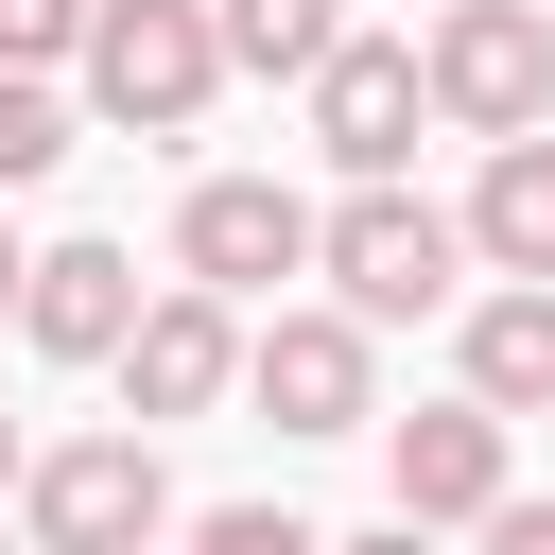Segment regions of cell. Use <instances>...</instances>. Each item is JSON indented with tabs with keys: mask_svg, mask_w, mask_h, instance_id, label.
<instances>
[{
	"mask_svg": "<svg viewBox=\"0 0 555 555\" xmlns=\"http://www.w3.org/2000/svg\"><path fill=\"white\" fill-rule=\"evenodd\" d=\"M104 364H121L139 434H156V416H208V399L243 382V330H225V295H139V330H121Z\"/></svg>",
	"mask_w": 555,
	"mask_h": 555,
	"instance_id": "7",
	"label": "cell"
},
{
	"mask_svg": "<svg viewBox=\"0 0 555 555\" xmlns=\"http://www.w3.org/2000/svg\"><path fill=\"white\" fill-rule=\"evenodd\" d=\"M0 312H17V243H0Z\"/></svg>",
	"mask_w": 555,
	"mask_h": 555,
	"instance_id": "19",
	"label": "cell"
},
{
	"mask_svg": "<svg viewBox=\"0 0 555 555\" xmlns=\"http://www.w3.org/2000/svg\"><path fill=\"white\" fill-rule=\"evenodd\" d=\"M468 243H486L503 278H538V295H555V139H503V156H486V191H468Z\"/></svg>",
	"mask_w": 555,
	"mask_h": 555,
	"instance_id": "12",
	"label": "cell"
},
{
	"mask_svg": "<svg viewBox=\"0 0 555 555\" xmlns=\"http://www.w3.org/2000/svg\"><path fill=\"white\" fill-rule=\"evenodd\" d=\"M52 156H69V104H52V87H17V69H0V191H35V173H52Z\"/></svg>",
	"mask_w": 555,
	"mask_h": 555,
	"instance_id": "14",
	"label": "cell"
},
{
	"mask_svg": "<svg viewBox=\"0 0 555 555\" xmlns=\"http://www.w3.org/2000/svg\"><path fill=\"white\" fill-rule=\"evenodd\" d=\"M208 87H225L208 0H87V104H104L121 139H191Z\"/></svg>",
	"mask_w": 555,
	"mask_h": 555,
	"instance_id": "1",
	"label": "cell"
},
{
	"mask_svg": "<svg viewBox=\"0 0 555 555\" xmlns=\"http://www.w3.org/2000/svg\"><path fill=\"white\" fill-rule=\"evenodd\" d=\"M486 555H555V503H520V486H503V503H486Z\"/></svg>",
	"mask_w": 555,
	"mask_h": 555,
	"instance_id": "17",
	"label": "cell"
},
{
	"mask_svg": "<svg viewBox=\"0 0 555 555\" xmlns=\"http://www.w3.org/2000/svg\"><path fill=\"white\" fill-rule=\"evenodd\" d=\"M208 35H225V69H312L347 17L330 0H208Z\"/></svg>",
	"mask_w": 555,
	"mask_h": 555,
	"instance_id": "13",
	"label": "cell"
},
{
	"mask_svg": "<svg viewBox=\"0 0 555 555\" xmlns=\"http://www.w3.org/2000/svg\"><path fill=\"white\" fill-rule=\"evenodd\" d=\"M17 330H35L52 364H104V347L139 330V260H121V243H52V260H17Z\"/></svg>",
	"mask_w": 555,
	"mask_h": 555,
	"instance_id": "10",
	"label": "cell"
},
{
	"mask_svg": "<svg viewBox=\"0 0 555 555\" xmlns=\"http://www.w3.org/2000/svg\"><path fill=\"white\" fill-rule=\"evenodd\" d=\"M173 260H191V295H278V278L312 260V208H295L278 173H208V191L173 208Z\"/></svg>",
	"mask_w": 555,
	"mask_h": 555,
	"instance_id": "5",
	"label": "cell"
},
{
	"mask_svg": "<svg viewBox=\"0 0 555 555\" xmlns=\"http://www.w3.org/2000/svg\"><path fill=\"white\" fill-rule=\"evenodd\" d=\"M0 468H17V416H0Z\"/></svg>",
	"mask_w": 555,
	"mask_h": 555,
	"instance_id": "20",
	"label": "cell"
},
{
	"mask_svg": "<svg viewBox=\"0 0 555 555\" xmlns=\"http://www.w3.org/2000/svg\"><path fill=\"white\" fill-rule=\"evenodd\" d=\"M468 399H486V416H555V295H538V278H503V295L468 312Z\"/></svg>",
	"mask_w": 555,
	"mask_h": 555,
	"instance_id": "11",
	"label": "cell"
},
{
	"mask_svg": "<svg viewBox=\"0 0 555 555\" xmlns=\"http://www.w3.org/2000/svg\"><path fill=\"white\" fill-rule=\"evenodd\" d=\"M173 486H156V434H69L35 451V555H156Z\"/></svg>",
	"mask_w": 555,
	"mask_h": 555,
	"instance_id": "4",
	"label": "cell"
},
{
	"mask_svg": "<svg viewBox=\"0 0 555 555\" xmlns=\"http://www.w3.org/2000/svg\"><path fill=\"white\" fill-rule=\"evenodd\" d=\"M330 555H434V538H416V520H382V538H330Z\"/></svg>",
	"mask_w": 555,
	"mask_h": 555,
	"instance_id": "18",
	"label": "cell"
},
{
	"mask_svg": "<svg viewBox=\"0 0 555 555\" xmlns=\"http://www.w3.org/2000/svg\"><path fill=\"white\" fill-rule=\"evenodd\" d=\"M416 87H434L468 139H538V121H555V35H538V0H451L434 52H416Z\"/></svg>",
	"mask_w": 555,
	"mask_h": 555,
	"instance_id": "3",
	"label": "cell"
},
{
	"mask_svg": "<svg viewBox=\"0 0 555 555\" xmlns=\"http://www.w3.org/2000/svg\"><path fill=\"white\" fill-rule=\"evenodd\" d=\"M416 104H434V87H416V52H399V35H330V52H312V139H330L364 191L416 156Z\"/></svg>",
	"mask_w": 555,
	"mask_h": 555,
	"instance_id": "6",
	"label": "cell"
},
{
	"mask_svg": "<svg viewBox=\"0 0 555 555\" xmlns=\"http://www.w3.org/2000/svg\"><path fill=\"white\" fill-rule=\"evenodd\" d=\"M382 468H399V520H416V538H434V520H486V503H503V416H486V399H434V416L382 434Z\"/></svg>",
	"mask_w": 555,
	"mask_h": 555,
	"instance_id": "9",
	"label": "cell"
},
{
	"mask_svg": "<svg viewBox=\"0 0 555 555\" xmlns=\"http://www.w3.org/2000/svg\"><path fill=\"white\" fill-rule=\"evenodd\" d=\"M312 260H330V295H347V330H399V312H434V295H451V260H468V225H451V208H416V191L382 173V191H347V208L312 225Z\"/></svg>",
	"mask_w": 555,
	"mask_h": 555,
	"instance_id": "2",
	"label": "cell"
},
{
	"mask_svg": "<svg viewBox=\"0 0 555 555\" xmlns=\"http://www.w3.org/2000/svg\"><path fill=\"white\" fill-rule=\"evenodd\" d=\"M191 555H330V538L278 520V503H225V520H191Z\"/></svg>",
	"mask_w": 555,
	"mask_h": 555,
	"instance_id": "16",
	"label": "cell"
},
{
	"mask_svg": "<svg viewBox=\"0 0 555 555\" xmlns=\"http://www.w3.org/2000/svg\"><path fill=\"white\" fill-rule=\"evenodd\" d=\"M243 399H260L278 434H364V330H347V312H278V330L243 347Z\"/></svg>",
	"mask_w": 555,
	"mask_h": 555,
	"instance_id": "8",
	"label": "cell"
},
{
	"mask_svg": "<svg viewBox=\"0 0 555 555\" xmlns=\"http://www.w3.org/2000/svg\"><path fill=\"white\" fill-rule=\"evenodd\" d=\"M538 35H555V0H538Z\"/></svg>",
	"mask_w": 555,
	"mask_h": 555,
	"instance_id": "21",
	"label": "cell"
},
{
	"mask_svg": "<svg viewBox=\"0 0 555 555\" xmlns=\"http://www.w3.org/2000/svg\"><path fill=\"white\" fill-rule=\"evenodd\" d=\"M52 52H87V0H0V69H17V87H35V69H52Z\"/></svg>",
	"mask_w": 555,
	"mask_h": 555,
	"instance_id": "15",
	"label": "cell"
}]
</instances>
